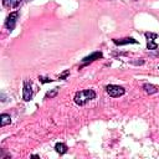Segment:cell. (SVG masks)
Instances as JSON below:
<instances>
[{
    "mask_svg": "<svg viewBox=\"0 0 159 159\" xmlns=\"http://www.w3.org/2000/svg\"><path fill=\"white\" fill-rule=\"evenodd\" d=\"M96 92L93 89H81L78 92L75 93V97H73V101L78 106H84L86 103H88L89 101L94 99L96 98Z\"/></svg>",
    "mask_w": 159,
    "mask_h": 159,
    "instance_id": "1",
    "label": "cell"
},
{
    "mask_svg": "<svg viewBox=\"0 0 159 159\" xmlns=\"http://www.w3.org/2000/svg\"><path fill=\"white\" fill-rule=\"evenodd\" d=\"M106 92L108 93V96L113 97V98H117V97H120L125 93V89L124 87L122 86H117V84H108L106 86Z\"/></svg>",
    "mask_w": 159,
    "mask_h": 159,
    "instance_id": "2",
    "label": "cell"
},
{
    "mask_svg": "<svg viewBox=\"0 0 159 159\" xmlns=\"http://www.w3.org/2000/svg\"><path fill=\"white\" fill-rule=\"evenodd\" d=\"M17 19H19V11L10 12V14L7 15V17H6L5 22H4V26H5L7 30L12 31V30L15 29L16 24H17Z\"/></svg>",
    "mask_w": 159,
    "mask_h": 159,
    "instance_id": "3",
    "label": "cell"
},
{
    "mask_svg": "<svg viewBox=\"0 0 159 159\" xmlns=\"http://www.w3.org/2000/svg\"><path fill=\"white\" fill-rule=\"evenodd\" d=\"M32 98V83L31 81H24L22 83V99L30 101Z\"/></svg>",
    "mask_w": 159,
    "mask_h": 159,
    "instance_id": "4",
    "label": "cell"
},
{
    "mask_svg": "<svg viewBox=\"0 0 159 159\" xmlns=\"http://www.w3.org/2000/svg\"><path fill=\"white\" fill-rule=\"evenodd\" d=\"M102 57H103V53H102L101 51H94V52H92L91 55H88V56H86V57L82 58V65L80 66V68L83 67V66H87L88 63H91V62H93V61H96V60H99V58H102Z\"/></svg>",
    "mask_w": 159,
    "mask_h": 159,
    "instance_id": "5",
    "label": "cell"
},
{
    "mask_svg": "<svg viewBox=\"0 0 159 159\" xmlns=\"http://www.w3.org/2000/svg\"><path fill=\"white\" fill-rule=\"evenodd\" d=\"M113 42L117 45V46H123V45H128V43H138V41L133 37H124V39H112Z\"/></svg>",
    "mask_w": 159,
    "mask_h": 159,
    "instance_id": "6",
    "label": "cell"
},
{
    "mask_svg": "<svg viewBox=\"0 0 159 159\" xmlns=\"http://www.w3.org/2000/svg\"><path fill=\"white\" fill-rule=\"evenodd\" d=\"M21 2L22 0H2V5L6 9H16Z\"/></svg>",
    "mask_w": 159,
    "mask_h": 159,
    "instance_id": "7",
    "label": "cell"
},
{
    "mask_svg": "<svg viewBox=\"0 0 159 159\" xmlns=\"http://www.w3.org/2000/svg\"><path fill=\"white\" fill-rule=\"evenodd\" d=\"M143 89L148 93V94H154V93H158L159 92V87L152 84V83H144L143 84Z\"/></svg>",
    "mask_w": 159,
    "mask_h": 159,
    "instance_id": "8",
    "label": "cell"
},
{
    "mask_svg": "<svg viewBox=\"0 0 159 159\" xmlns=\"http://www.w3.org/2000/svg\"><path fill=\"white\" fill-rule=\"evenodd\" d=\"M67 145L65 144V143H61V142H58V143H56L55 144V150H56V153H58L60 155H63V154H66L67 153Z\"/></svg>",
    "mask_w": 159,
    "mask_h": 159,
    "instance_id": "9",
    "label": "cell"
},
{
    "mask_svg": "<svg viewBox=\"0 0 159 159\" xmlns=\"http://www.w3.org/2000/svg\"><path fill=\"white\" fill-rule=\"evenodd\" d=\"M7 124H11V117L7 113H1L0 114V127H5Z\"/></svg>",
    "mask_w": 159,
    "mask_h": 159,
    "instance_id": "10",
    "label": "cell"
},
{
    "mask_svg": "<svg viewBox=\"0 0 159 159\" xmlns=\"http://www.w3.org/2000/svg\"><path fill=\"white\" fill-rule=\"evenodd\" d=\"M158 45L154 42V40H148V42H147V48L148 50H150V51H153V50H158Z\"/></svg>",
    "mask_w": 159,
    "mask_h": 159,
    "instance_id": "11",
    "label": "cell"
},
{
    "mask_svg": "<svg viewBox=\"0 0 159 159\" xmlns=\"http://www.w3.org/2000/svg\"><path fill=\"white\" fill-rule=\"evenodd\" d=\"M57 93H58V88H53V89L48 91V92L45 94V97H46V98H53L55 96H57Z\"/></svg>",
    "mask_w": 159,
    "mask_h": 159,
    "instance_id": "12",
    "label": "cell"
},
{
    "mask_svg": "<svg viewBox=\"0 0 159 159\" xmlns=\"http://www.w3.org/2000/svg\"><path fill=\"white\" fill-rule=\"evenodd\" d=\"M144 36L147 37V40H155L158 37V35L157 34H153V32H145Z\"/></svg>",
    "mask_w": 159,
    "mask_h": 159,
    "instance_id": "13",
    "label": "cell"
},
{
    "mask_svg": "<svg viewBox=\"0 0 159 159\" xmlns=\"http://www.w3.org/2000/svg\"><path fill=\"white\" fill-rule=\"evenodd\" d=\"M39 80H40L41 83H50V82H53V80L47 78V77H42V76H39Z\"/></svg>",
    "mask_w": 159,
    "mask_h": 159,
    "instance_id": "14",
    "label": "cell"
},
{
    "mask_svg": "<svg viewBox=\"0 0 159 159\" xmlns=\"http://www.w3.org/2000/svg\"><path fill=\"white\" fill-rule=\"evenodd\" d=\"M68 75H70V71H68V70H66V71H65L62 75H60V76H58V78H60V80H66Z\"/></svg>",
    "mask_w": 159,
    "mask_h": 159,
    "instance_id": "15",
    "label": "cell"
},
{
    "mask_svg": "<svg viewBox=\"0 0 159 159\" xmlns=\"http://www.w3.org/2000/svg\"><path fill=\"white\" fill-rule=\"evenodd\" d=\"M130 62H132L133 65H143V63H144V61H143L142 58H140V61H130Z\"/></svg>",
    "mask_w": 159,
    "mask_h": 159,
    "instance_id": "16",
    "label": "cell"
},
{
    "mask_svg": "<svg viewBox=\"0 0 159 159\" xmlns=\"http://www.w3.org/2000/svg\"><path fill=\"white\" fill-rule=\"evenodd\" d=\"M158 68H159V67H158Z\"/></svg>",
    "mask_w": 159,
    "mask_h": 159,
    "instance_id": "17",
    "label": "cell"
}]
</instances>
